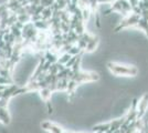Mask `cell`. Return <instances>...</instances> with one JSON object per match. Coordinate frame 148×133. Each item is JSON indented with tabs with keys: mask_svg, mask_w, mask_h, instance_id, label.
<instances>
[{
	"mask_svg": "<svg viewBox=\"0 0 148 133\" xmlns=\"http://www.w3.org/2000/svg\"><path fill=\"white\" fill-rule=\"evenodd\" d=\"M51 94H52V91L49 88H44L40 90V95H41V98L43 99L44 101H48L50 99V96H51Z\"/></svg>",
	"mask_w": 148,
	"mask_h": 133,
	"instance_id": "5bb4252c",
	"label": "cell"
},
{
	"mask_svg": "<svg viewBox=\"0 0 148 133\" xmlns=\"http://www.w3.org/2000/svg\"><path fill=\"white\" fill-rule=\"evenodd\" d=\"M14 25H16L17 28H19L20 30H22V29H23V27H25V23H22V22H20V21H17V22L14 23Z\"/></svg>",
	"mask_w": 148,
	"mask_h": 133,
	"instance_id": "1f68e13d",
	"label": "cell"
},
{
	"mask_svg": "<svg viewBox=\"0 0 148 133\" xmlns=\"http://www.w3.org/2000/svg\"><path fill=\"white\" fill-rule=\"evenodd\" d=\"M81 49L76 45V44H73L72 45V48L69 50V52L68 53H70L71 56H79V54H81Z\"/></svg>",
	"mask_w": 148,
	"mask_h": 133,
	"instance_id": "d6986e66",
	"label": "cell"
},
{
	"mask_svg": "<svg viewBox=\"0 0 148 133\" xmlns=\"http://www.w3.org/2000/svg\"><path fill=\"white\" fill-rule=\"evenodd\" d=\"M28 3H29V5L38 6V5H40V0H28Z\"/></svg>",
	"mask_w": 148,
	"mask_h": 133,
	"instance_id": "4dcf8cb0",
	"label": "cell"
},
{
	"mask_svg": "<svg viewBox=\"0 0 148 133\" xmlns=\"http://www.w3.org/2000/svg\"><path fill=\"white\" fill-rule=\"evenodd\" d=\"M0 84H3V85H7V84H12V80L11 79H8V78H5V76H0Z\"/></svg>",
	"mask_w": 148,
	"mask_h": 133,
	"instance_id": "cb8c5ba5",
	"label": "cell"
},
{
	"mask_svg": "<svg viewBox=\"0 0 148 133\" xmlns=\"http://www.w3.org/2000/svg\"><path fill=\"white\" fill-rule=\"evenodd\" d=\"M74 31L76 32L79 36L83 34V33L85 32V29H84V23H83V21H79V23L76 25L75 29H74Z\"/></svg>",
	"mask_w": 148,
	"mask_h": 133,
	"instance_id": "ac0fdd59",
	"label": "cell"
},
{
	"mask_svg": "<svg viewBox=\"0 0 148 133\" xmlns=\"http://www.w3.org/2000/svg\"><path fill=\"white\" fill-rule=\"evenodd\" d=\"M21 7H22V5H21V2H19L18 0H9V2H8V9H9L10 12L16 13Z\"/></svg>",
	"mask_w": 148,
	"mask_h": 133,
	"instance_id": "277c9868",
	"label": "cell"
},
{
	"mask_svg": "<svg viewBox=\"0 0 148 133\" xmlns=\"http://www.w3.org/2000/svg\"><path fill=\"white\" fill-rule=\"evenodd\" d=\"M79 83L76 82L75 80H69V85H68V91L70 93H74V90L77 87Z\"/></svg>",
	"mask_w": 148,
	"mask_h": 133,
	"instance_id": "44dd1931",
	"label": "cell"
},
{
	"mask_svg": "<svg viewBox=\"0 0 148 133\" xmlns=\"http://www.w3.org/2000/svg\"><path fill=\"white\" fill-rule=\"evenodd\" d=\"M48 130L51 131V133H63L61 127L56 125V124H53V123H51V122H50V125L48 127Z\"/></svg>",
	"mask_w": 148,
	"mask_h": 133,
	"instance_id": "ffe728a7",
	"label": "cell"
},
{
	"mask_svg": "<svg viewBox=\"0 0 148 133\" xmlns=\"http://www.w3.org/2000/svg\"><path fill=\"white\" fill-rule=\"evenodd\" d=\"M19 87H17L16 84H10V85H8L3 91H2V98H5V99H10V98H12L14 96V92L17 91V89Z\"/></svg>",
	"mask_w": 148,
	"mask_h": 133,
	"instance_id": "3957f363",
	"label": "cell"
},
{
	"mask_svg": "<svg viewBox=\"0 0 148 133\" xmlns=\"http://www.w3.org/2000/svg\"><path fill=\"white\" fill-rule=\"evenodd\" d=\"M5 45H6V41L3 40L2 36H0V49H3Z\"/></svg>",
	"mask_w": 148,
	"mask_h": 133,
	"instance_id": "d6a6232c",
	"label": "cell"
},
{
	"mask_svg": "<svg viewBox=\"0 0 148 133\" xmlns=\"http://www.w3.org/2000/svg\"><path fill=\"white\" fill-rule=\"evenodd\" d=\"M97 43H99V38H97V37H95V36H93V38L87 42L86 49H85V50L88 51V52H91V51H93L95 48H96Z\"/></svg>",
	"mask_w": 148,
	"mask_h": 133,
	"instance_id": "9c48e42d",
	"label": "cell"
},
{
	"mask_svg": "<svg viewBox=\"0 0 148 133\" xmlns=\"http://www.w3.org/2000/svg\"><path fill=\"white\" fill-rule=\"evenodd\" d=\"M7 87H8V85H3V84H0V91H3V90H5V89L7 88Z\"/></svg>",
	"mask_w": 148,
	"mask_h": 133,
	"instance_id": "e575fe53",
	"label": "cell"
},
{
	"mask_svg": "<svg viewBox=\"0 0 148 133\" xmlns=\"http://www.w3.org/2000/svg\"><path fill=\"white\" fill-rule=\"evenodd\" d=\"M80 63H81V57L79 58V59H77V61H76V62L71 67V69H72L73 72H79V71H80Z\"/></svg>",
	"mask_w": 148,
	"mask_h": 133,
	"instance_id": "d4e9b609",
	"label": "cell"
},
{
	"mask_svg": "<svg viewBox=\"0 0 148 133\" xmlns=\"http://www.w3.org/2000/svg\"><path fill=\"white\" fill-rule=\"evenodd\" d=\"M2 98V91H0V99Z\"/></svg>",
	"mask_w": 148,
	"mask_h": 133,
	"instance_id": "d590c367",
	"label": "cell"
},
{
	"mask_svg": "<svg viewBox=\"0 0 148 133\" xmlns=\"http://www.w3.org/2000/svg\"><path fill=\"white\" fill-rule=\"evenodd\" d=\"M76 45L80 48L81 50H85V49H86L87 42H85L84 40H81V39H79V41L76 42Z\"/></svg>",
	"mask_w": 148,
	"mask_h": 133,
	"instance_id": "4316f807",
	"label": "cell"
},
{
	"mask_svg": "<svg viewBox=\"0 0 148 133\" xmlns=\"http://www.w3.org/2000/svg\"><path fill=\"white\" fill-rule=\"evenodd\" d=\"M33 23H34V27L37 28L38 30H48L49 28H51L50 20H49V21H45V20H40V21L33 22Z\"/></svg>",
	"mask_w": 148,
	"mask_h": 133,
	"instance_id": "5b68a950",
	"label": "cell"
},
{
	"mask_svg": "<svg viewBox=\"0 0 148 133\" xmlns=\"http://www.w3.org/2000/svg\"><path fill=\"white\" fill-rule=\"evenodd\" d=\"M68 85H69V79H60L56 82V90L58 91L68 90Z\"/></svg>",
	"mask_w": 148,
	"mask_h": 133,
	"instance_id": "30bf717a",
	"label": "cell"
},
{
	"mask_svg": "<svg viewBox=\"0 0 148 133\" xmlns=\"http://www.w3.org/2000/svg\"><path fill=\"white\" fill-rule=\"evenodd\" d=\"M110 129H111V123H102V124L95 125V127H93V131H94V132L106 133Z\"/></svg>",
	"mask_w": 148,
	"mask_h": 133,
	"instance_id": "52a82bcc",
	"label": "cell"
},
{
	"mask_svg": "<svg viewBox=\"0 0 148 133\" xmlns=\"http://www.w3.org/2000/svg\"><path fill=\"white\" fill-rule=\"evenodd\" d=\"M96 25H97V27H101V21H99V14H96Z\"/></svg>",
	"mask_w": 148,
	"mask_h": 133,
	"instance_id": "836d02e7",
	"label": "cell"
},
{
	"mask_svg": "<svg viewBox=\"0 0 148 133\" xmlns=\"http://www.w3.org/2000/svg\"><path fill=\"white\" fill-rule=\"evenodd\" d=\"M42 20V14H33L31 16V22H37Z\"/></svg>",
	"mask_w": 148,
	"mask_h": 133,
	"instance_id": "f1b7e54d",
	"label": "cell"
},
{
	"mask_svg": "<svg viewBox=\"0 0 148 133\" xmlns=\"http://www.w3.org/2000/svg\"><path fill=\"white\" fill-rule=\"evenodd\" d=\"M95 133H102V132H95Z\"/></svg>",
	"mask_w": 148,
	"mask_h": 133,
	"instance_id": "8d00e7d4",
	"label": "cell"
},
{
	"mask_svg": "<svg viewBox=\"0 0 148 133\" xmlns=\"http://www.w3.org/2000/svg\"><path fill=\"white\" fill-rule=\"evenodd\" d=\"M72 58V56L68 53V52H65V53H62L61 57L59 58V60H58V62L61 64H66L69 62V60Z\"/></svg>",
	"mask_w": 148,
	"mask_h": 133,
	"instance_id": "9a60e30c",
	"label": "cell"
},
{
	"mask_svg": "<svg viewBox=\"0 0 148 133\" xmlns=\"http://www.w3.org/2000/svg\"><path fill=\"white\" fill-rule=\"evenodd\" d=\"M99 79V76L96 73H93V72H74L73 78L72 80H75L77 83H82V82H86V81H94V80H97Z\"/></svg>",
	"mask_w": 148,
	"mask_h": 133,
	"instance_id": "7a4b0ae2",
	"label": "cell"
},
{
	"mask_svg": "<svg viewBox=\"0 0 148 133\" xmlns=\"http://www.w3.org/2000/svg\"><path fill=\"white\" fill-rule=\"evenodd\" d=\"M0 76H5V78H8V79H11V78H10V70L0 68Z\"/></svg>",
	"mask_w": 148,
	"mask_h": 133,
	"instance_id": "83f0119b",
	"label": "cell"
},
{
	"mask_svg": "<svg viewBox=\"0 0 148 133\" xmlns=\"http://www.w3.org/2000/svg\"><path fill=\"white\" fill-rule=\"evenodd\" d=\"M7 10H9L8 9V3H3V5H0V16L2 14V13L7 11Z\"/></svg>",
	"mask_w": 148,
	"mask_h": 133,
	"instance_id": "f546056e",
	"label": "cell"
},
{
	"mask_svg": "<svg viewBox=\"0 0 148 133\" xmlns=\"http://www.w3.org/2000/svg\"><path fill=\"white\" fill-rule=\"evenodd\" d=\"M49 73H50V74H58V73H59L58 62H56V63H53L52 65H51V68L49 69Z\"/></svg>",
	"mask_w": 148,
	"mask_h": 133,
	"instance_id": "603a6c76",
	"label": "cell"
},
{
	"mask_svg": "<svg viewBox=\"0 0 148 133\" xmlns=\"http://www.w3.org/2000/svg\"><path fill=\"white\" fill-rule=\"evenodd\" d=\"M0 121L3 124H8L10 122V116H9L7 108H0Z\"/></svg>",
	"mask_w": 148,
	"mask_h": 133,
	"instance_id": "8992f818",
	"label": "cell"
},
{
	"mask_svg": "<svg viewBox=\"0 0 148 133\" xmlns=\"http://www.w3.org/2000/svg\"><path fill=\"white\" fill-rule=\"evenodd\" d=\"M63 133H66V132H63Z\"/></svg>",
	"mask_w": 148,
	"mask_h": 133,
	"instance_id": "74e56055",
	"label": "cell"
},
{
	"mask_svg": "<svg viewBox=\"0 0 148 133\" xmlns=\"http://www.w3.org/2000/svg\"><path fill=\"white\" fill-rule=\"evenodd\" d=\"M92 38H93V36H91V34H90V33H87V32H84L83 34H81L80 36L81 40H84L85 42H88Z\"/></svg>",
	"mask_w": 148,
	"mask_h": 133,
	"instance_id": "484cf974",
	"label": "cell"
},
{
	"mask_svg": "<svg viewBox=\"0 0 148 133\" xmlns=\"http://www.w3.org/2000/svg\"><path fill=\"white\" fill-rule=\"evenodd\" d=\"M107 67L114 74H117V76H136L138 72L137 68H135V67L119 65V64L112 63V62L107 64Z\"/></svg>",
	"mask_w": 148,
	"mask_h": 133,
	"instance_id": "6da1fadb",
	"label": "cell"
},
{
	"mask_svg": "<svg viewBox=\"0 0 148 133\" xmlns=\"http://www.w3.org/2000/svg\"><path fill=\"white\" fill-rule=\"evenodd\" d=\"M9 60H10V62L14 65V64L19 62V60H20V51H17V50H13L12 54H11V57L9 58Z\"/></svg>",
	"mask_w": 148,
	"mask_h": 133,
	"instance_id": "2e32d148",
	"label": "cell"
},
{
	"mask_svg": "<svg viewBox=\"0 0 148 133\" xmlns=\"http://www.w3.org/2000/svg\"><path fill=\"white\" fill-rule=\"evenodd\" d=\"M124 121H125V116H123V118H121V119H117V120H113L112 122H110L111 123V131H116V130H118L119 127H122V124L124 123Z\"/></svg>",
	"mask_w": 148,
	"mask_h": 133,
	"instance_id": "ba28073f",
	"label": "cell"
},
{
	"mask_svg": "<svg viewBox=\"0 0 148 133\" xmlns=\"http://www.w3.org/2000/svg\"><path fill=\"white\" fill-rule=\"evenodd\" d=\"M42 20H45V21H49L51 18H52V14H53V10L48 7V8H44V10L42 11Z\"/></svg>",
	"mask_w": 148,
	"mask_h": 133,
	"instance_id": "7c38bea8",
	"label": "cell"
},
{
	"mask_svg": "<svg viewBox=\"0 0 148 133\" xmlns=\"http://www.w3.org/2000/svg\"><path fill=\"white\" fill-rule=\"evenodd\" d=\"M17 21H18V14L14 12H10L8 19H7V25H8V27H11V25H14Z\"/></svg>",
	"mask_w": 148,
	"mask_h": 133,
	"instance_id": "4fadbf2b",
	"label": "cell"
},
{
	"mask_svg": "<svg viewBox=\"0 0 148 133\" xmlns=\"http://www.w3.org/2000/svg\"><path fill=\"white\" fill-rule=\"evenodd\" d=\"M91 9L90 8H85V9H82V14H83V20H88L90 18V14H91Z\"/></svg>",
	"mask_w": 148,
	"mask_h": 133,
	"instance_id": "7402d4cb",
	"label": "cell"
},
{
	"mask_svg": "<svg viewBox=\"0 0 148 133\" xmlns=\"http://www.w3.org/2000/svg\"><path fill=\"white\" fill-rule=\"evenodd\" d=\"M18 21L22 22V23H28L31 21V16L28 13H23V14H19L18 16Z\"/></svg>",
	"mask_w": 148,
	"mask_h": 133,
	"instance_id": "e0dca14e",
	"label": "cell"
},
{
	"mask_svg": "<svg viewBox=\"0 0 148 133\" xmlns=\"http://www.w3.org/2000/svg\"><path fill=\"white\" fill-rule=\"evenodd\" d=\"M44 59H45V61H48L50 63H56L58 60H59L58 56H56V53L51 52V51H47V53L44 56Z\"/></svg>",
	"mask_w": 148,
	"mask_h": 133,
	"instance_id": "8fae6325",
	"label": "cell"
}]
</instances>
